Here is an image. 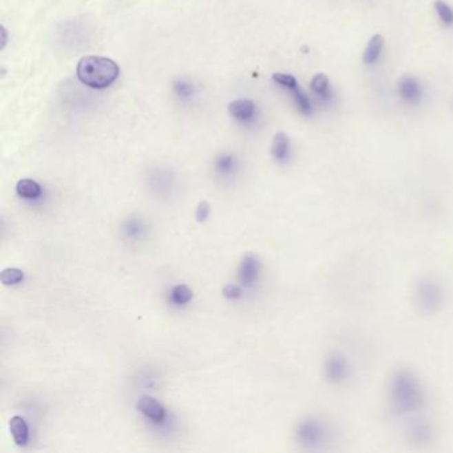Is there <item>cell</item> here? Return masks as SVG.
<instances>
[{"label":"cell","instance_id":"cell-16","mask_svg":"<svg viewBox=\"0 0 453 453\" xmlns=\"http://www.w3.org/2000/svg\"><path fill=\"white\" fill-rule=\"evenodd\" d=\"M193 298V291L187 284H177L171 290V301L177 304H185Z\"/></svg>","mask_w":453,"mask_h":453},{"label":"cell","instance_id":"cell-18","mask_svg":"<svg viewBox=\"0 0 453 453\" xmlns=\"http://www.w3.org/2000/svg\"><path fill=\"white\" fill-rule=\"evenodd\" d=\"M273 80H274L277 84L282 85L286 89H288V91H294V89L299 88V84H298L297 78L293 75H288V74L277 72V74L273 75Z\"/></svg>","mask_w":453,"mask_h":453},{"label":"cell","instance_id":"cell-19","mask_svg":"<svg viewBox=\"0 0 453 453\" xmlns=\"http://www.w3.org/2000/svg\"><path fill=\"white\" fill-rule=\"evenodd\" d=\"M217 167H218V169L222 170V171L226 173V171L233 170V167H234V160H233V157H230V156H222V157L218 160Z\"/></svg>","mask_w":453,"mask_h":453},{"label":"cell","instance_id":"cell-20","mask_svg":"<svg viewBox=\"0 0 453 453\" xmlns=\"http://www.w3.org/2000/svg\"><path fill=\"white\" fill-rule=\"evenodd\" d=\"M224 294L227 298H237L241 294V288L235 284H227L226 287L224 288Z\"/></svg>","mask_w":453,"mask_h":453},{"label":"cell","instance_id":"cell-10","mask_svg":"<svg viewBox=\"0 0 453 453\" xmlns=\"http://www.w3.org/2000/svg\"><path fill=\"white\" fill-rule=\"evenodd\" d=\"M290 151V140L284 133H277L273 138L271 144V154L275 160L278 161H284L288 157Z\"/></svg>","mask_w":453,"mask_h":453},{"label":"cell","instance_id":"cell-2","mask_svg":"<svg viewBox=\"0 0 453 453\" xmlns=\"http://www.w3.org/2000/svg\"><path fill=\"white\" fill-rule=\"evenodd\" d=\"M392 399L400 411H412L421 403V391L415 379L408 374H399L392 386Z\"/></svg>","mask_w":453,"mask_h":453},{"label":"cell","instance_id":"cell-21","mask_svg":"<svg viewBox=\"0 0 453 453\" xmlns=\"http://www.w3.org/2000/svg\"><path fill=\"white\" fill-rule=\"evenodd\" d=\"M209 211H210V207H209L208 202L207 201L201 202L197 209V220L204 221L208 217Z\"/></svg>","mask_w":453,"mask_h":453},{"label":"cell","instance_id":"cell-6","mask_svg":"<svg viewBox=\"0 0 453 453\" xmlns=\"http://www.w3.org/2000/svg\"><path fill=\"white\" fill-rule=\"evenodd\" d=\"M137 410L141 414L151 417L153 420H157V421L162 420L164 415H165L164 407L156 399L151 397H140L138 403H137Z\"/></svg>","mask_w":453,"mask_h":453},{"label":"cell","instance_id":"cell-17","mask_svg":"<svg viewBox=\"0 0 453 453\" xmlns=\"http://www.w3.org/2000/svg\"><path fill=\"white\" fill-rule=\"evenodd\" d=\"M327 371H328L330 378L335 379V380H341V379L347 375L346 374L347 366H346V363L341 359H333L331 363H330V366H328V368H327Z\"/></svg>","mask_w":453,"mask_h":453},{"label":"cell","instance_id":"cell-9","mask_svg":"<svg viewBox=\"0 0 453 453\" xmlns=\"http://www.w3.org/2000/svg\"><path fill=\"white\" fill-rule=\"evenodd\" d=\"M10 431L18 445H24L28 441V427L23 417L14 416L10 420Z\"/></svg>","mask_w":453,"mask_h":453},{"label":"cell","instance_id":"cell-8","mask_svg":"<svg viewBox=\"0 0 453 453\" xmlns=\"http://www.w3.org/2000/svg\"><path fill=\"white\" fill-rule=\"evenodd\" d=\"M258 273H260V264H258L257 258L253 255H247L240 268L241 281L244 284H251V282H254L257 280Z\"/></svg>","mask_w":453,"mask_h":453},{"label":"cell","instance_id":"cell-12","mask_svg":"<svg viewBox=\"0 0 453 453\" xmlns=\"http://www.w3.org/2000/svg\"><path fill=\"white\" fill-rule=\"evenodd\" d=\"M17 191L20 197L23 198H36L41 193V188L36 181L30 180V178H24L20 180L17 185Z\"/></svg>","mask_w":453,"mask_h":453},{"label":"cell","instance_id":"cell-4","mask_svg":"<svg viewBox=\"0 0 453 453\" xmlns=\"http://www.w3.org/2000/svg\"><path fill=\"white\" fill-rule=\"evenodd\" d=\"M310 87L322 104L328 105L334 101V91L331 88L330 78L326 74H317L314 76L310 83Z\"/></svg>","mask_w":453,"mask_h":453},{"label":"cell","instance_id":"cell-1","mask_svg":"<svg viewBox=\"0 0 453 453\" xmlns=\"http://www.w3.org/2000/svg\"><path fill=\"white\" fill-rule=\"evenodd\" d=\"M76 74L83 84L95 89H104L117 80L120 68L112 59L85 56L77 63Z\"/></svg>","mask_w":453,"mask_h":453},{"label":"cell","instance_id":"cell-15","mask_svg":"<svg viewBox=\"0 0 453 453\" xmlns=\"http://www.w3.org/2000/svg\"><path fill=\"white\" fill-rule=\"evenodd\" d=\"M23 280H24L23 271L19 268H15V267L4 268L0 273V281H1V284H6V286L20 284Z\"/></svg>","mask_w":453,"mask_h":453},{"label":"cell","instance_id":"cell-13","mask_svg":"<svg viewBox=\"0 0 453 453\" xmlns=\"http://www.w3.org/2000/svg\"><path fill=\"white\" fill-rule=\"evenodd\" d=\"M323 432H324V430H323L321 424L313 423V421L303 424L302 430H301L303 440L306 443H310V444H314V443L319 441L323 437Z\"/></svg>","mask_w":453,"mask_h":453},{"label":"cell","instance_id":"cell-14","mask_svg":"<svg viewBox=\"0 0 453 453\" xmlns=\"http://www.w3.org/2000/svg\"><path fill=\"white\" fill-rule=\"evenodd\" d=\"M291 94H293L295 107L298 108V111L301 114H304V116H310V114H313V105H311L310 98L304 95L299 88L291 91Z\"/></svg>","mask_w":453,"mask_h":453},{"label":"cell","instance_id":"cell-11","mask_svg":"<svg viewBox=\"0 0 453 453\" xmlns=\"http://www.w3.org/2000/svg\"><path fill=\"white\" fill-rule=\"evenodd\" d=\"M434 12L444 27H453V8L444 0L434 1Z\"/></svg>","mask_w":453,"mask_h":453},{"label":"cell","instance_id":"cell-7","mask_svg":"<svg viewBox=\"0 0 453 453\" xmlns=\"http://www.w3.org/2000/svg\"><path fill=\"white\" fill-rule=\"evenodd\" d=\"M229 112L234 118L245 121V120L251 118L255 114V104L251 100H247V98L235 100V101L230 103Z\"/></svg>","mask_w":453,"mask_h":453},{"label":"cell","instance_id":"cell-3","mask_svg":"<svg viewBox=\"0 0 453 453\" xmlns=\"http://www.w3.org/2000/svg\"><path fill=\"white\" fill-rule=\"evenodd\" d=\"M397 95L403 103L408 105H419L423 98L421 83L415 76L400 77V80L397 81Z\"/></svg>","mask_w":453,"mask_h":453},{"label":"cell","instance_id":"cell-5","mask_svg":"<svg viewBox=\"0 0 453 453\" xmlns=\"http://www.w3.org/2000/svg\"><path fill=\"white\" fill-rule=\"evenodd\" d=\"M384 44H386V41L380 34H377L370 39V41L367 43V47L364 50V54H363V63L366 65H375L383 54Z\"/></svg>","mask_w":453,"mask_h":453}]
</instances>
